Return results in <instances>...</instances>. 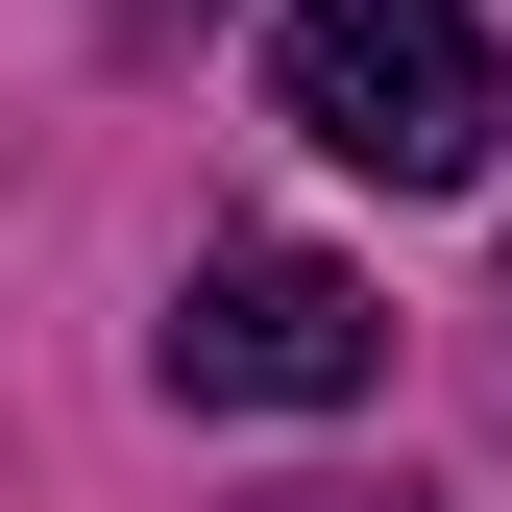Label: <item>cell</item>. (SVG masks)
I'll use <instances>...</instances> for the list:
<instances>
[{"mask_svg": "<svg viewBox=\"0 0 512 512\" xmlns=\"http://www.w3.org/2000/svg\"><path fill=\"white\" fill-rule=\"evenodd\" d=\"M269 122L342 147V171H391V196H464V171L512 147L464 0H293V25H269Z\"/></svg>", "mask_w": 512, "mask_h": 512, "instance_id": "6da1fadb", "label": "cell"}, {"mask_svg": "<svg viewBox=\"0 0 512 512\" xmlns=\"http://www.w3.org/2000/svg\"><path fill=\"white\" fill-rule=\"evenodd\" d=\"M171 391L196 415H366L391 391V293L342 244H196L171 269Z\"/></svg>", "mask_w": 512, "mask_h": 512, "instance_id": "7a4b0ae2", "label": "cell"}]
</instances>
